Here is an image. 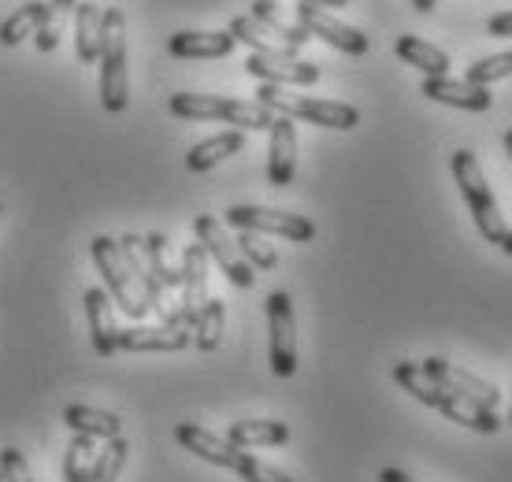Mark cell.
Segmentation results:
<instances>
[{"mask_svg":"<svg viewBox=\"0 0 512 482\" xmlns=\"http://www.w3.org/2000/svg\"><path fill=\"white\" fill-rule=\"evenodd\" d=\"M101 101L104 112L119 115L127 108V19L119 8H104L101 30Z\"/></svg>","mask_w":512,"mask_h":482,"instance_id":"8992f818","label":"cell"},{"mask_svg":"<svg viewBox=\"0 0 512 482\" xmlns=\"http://www.w3.org/2000/svg\"><path fill=\"white\" fill-rule=\"evenodd\" d=\"M256 104H264L271 115H286V119H301L312 127L327 130H353L360 123V112L346 101H323V97H297V93H282V86L256 89Z\"/></svg>","mask_w":512,"mask_h":482,"instance_id":"5b68a950","label":"cell"},{"mask_svg":"<svg viewBox=\"0 0 512 482\" xmlns=\"http://www.w3.org/2000/svg\"><path fill=\"white\" fill-rule=\"evenodd\" d=\"M0 475H4V482H34V475H30V468H26V460L19 449H0Z\"/></svg>","mask_w":512,"mask_h":482,"instance_id":"e575fe53","label":"cell"},{"mask_svg":"<svg viewBox=\"0 0 512 482\" xmlns=\"http://www.w3.org/2000/svg\"><path fill=\"white\" fill-rule=\"evenodd\" d=\"M394 382L405 390V394H412L420 405L435 408V412H442L446 419H453V423H461V427H468V431H479V434H494L501 427V419L494 408L479 405V401H468V397L453 394L449 386H442V382H435L427 371L420 368V364H412V360H405V364H397L394 368Z\"/></svg>","mask_w":512,"mask_h":482,"instance_id":"6da1fadb","label":"cell"},{"mask_svg":"<svg viewBox=\"0 0 512 482\" xmlns=\"http://www.w3.org/2000/svg\"><path fill=\"white\" fill-rule=\"evenodd\" d=\"M167 112L186 123H234L238 130H268L275 123V115L264 104L212 97V93H175L167 101Z\"/></svg>","mask_w":512,"mask_h":482,"instance_id":"3957f363","label":"cell"},{"mask_svg":"<svg viewBox=\"0 0 512 482\" xmlns=\"http://www.w3.org/2000/svg\"><path fill=\"white\" fill-rule=\"evenodd\" d=\"M253 19H256V23H264L271 34H275V38L286 41V45H294V49L308 45V38H312L305 26L290 23V19H286L279 8H275V0H253Z\"/></svg>","mask_w":512,"mask_h":482,"instance_id":"f546056e","label":"cell"},{"mask_svg":"<svg viewBox=\"0 0 512 482\" xmlns=\"http://www.w3.org/2000/svg\"><path fill=\"white\" fill-rule=\"evenodd\" d=\"M301 4H316V8H346L349 0H301Z\"/></svg>","mask_w":512,"mask_h":482,"instance_id":"ab89813d","label":"cell"},{"mask_svg":"<svg viewBox=\"0 0 512 482\" xmlns=\"http://www.w3.org/2000/svg\"><path fill=\"white\" fill-rule=\"evenodd\" d=\"M271 145H268V182L271 186H290L297 171V130L294 119L275 115V123L268 127Z\"/></svg>","mask_w":512,"mask_h":482,"instance_id":"2e32d148","label":"cell"},{"mask_svg":"<svg viewBox=\"0 0 512 482\" xmlns=\"http://www.w3.org/2000/svg\"><path fill=\"white\" fill-rule=\"evenodd\" d=\"M116 245H119V256H123V264H127V271H130V279L138 282L141 297L149 301V312H164V286L153 279V271H149V264H145V249H141V238H134V234H123Z\"/></svg>","mask_w":512,"mask_h":482,"instance_id":"ffe728a7","label":"cell"},{"mask_svg":"<svg viewBox=\"0 0 512 482\" xmlns=\"http://www.w3.org/2000/svg\"><path fill=\"white\" fill-rule=\"evenodd\" d=\"M0 212H4V204H0Z\"/></svg>","mask_w":512,"mask_h":482,"instance_id":"f6af8a7d","label":"cell"},{"mask_svg":"<svg viewBox=\"0 0 512 482\" xmlns=\"http://www.w3.org/2000/svg\"><path fill=\"white\" fill-rule=\"evenodd\" d=\"M435 4H438V0H412V8H416V12H431Z\"/></svg>","mask_w":512,"mask_h":482,"instance_id":"60d3db41","label":"cell"},{"mask_svg":"<svg viewBox=\"0 0 512 482\" xmlns=\"http://www.w3.org/2000/svg\"><path fill=\"white\" fill-rule=\"evenodd\" d=\"M498 249H501V253H505V256H512V230H509V234H505V238H501Z\"/></svg>","mask_w":512,"mask_h":482,"instance_id":"b9f144b4","label":"cell"},{"mask_svg":"<svg viewBox=\"0 0 512 482\" xmlns=\"http://www.w3.org/2000/svg\"><path fill=\"white\" fill-rule=\"evenodd\" d=\"M193 234H197V245L205 249L208 260H216L219 271H223V275H227V279H231L238 290H253L256 271L249 267V260L238 253V245H234V241L223 234V227H219L216 219H212V216H197V219H193Z\"/></svg>","mask_w":512,"mask_h":482,"instance_id":"30bf717a","label":"cell"},{"mask_svg":"<svg viewBox=\"0 0 512 482\" xmlns=\"http://www.w3.org/2000/svg\"><path fill=\"white\" fill-rule=\"evenodd\" d=\"M394 52L401 64L416 67L423 71V78H438V75H449V56L442 49H435L431 41L416 38V34H401L394 41Z\"/></svg>","mask_w":512,"mask_h":482,"instance_id":"44dd1931","label":"cell"},{"mask_svg":"<svg viewBox=\"0 0 512 482\" xmlns=\"http://www.w3.org/2000/svg\"><path fill=\"white\" fill-rule=\"evenodd\" d=\"M379 482H416L412 475H405L401 468H383L379 471Z\"/></svg>","mask_w":512,"mask_h":482,"instance_id":"74e56055","label":"cell"},{"mask_svg":"<svg viewBox=\"0 0 512 482\" xmlns=\"http://www.w3.org/2000/svg\"><path fill=\"white\" fill-rule=\"evenodd\" d=\"M127 453H130V445L123 434H119V438H108V445L97 453V464H93V471L86 475V482H116L123 464H127Z\"/></svg>","mask_w":512,"mask_h":482,"instance_id":"1f68e13d","label":"cell"},{"mask_svg":"<svg viewBox=\"0 0 512 482\" xmlns=\"http://www.w3.org/2000/svg\"><path fill=\"white\" fill-rule=\"evenodd\" d=\"M97 438H90V434H75L71 438V445H67L64 453V482H86V475L93 471V464H97Z\"/></svg>","mask_w":512,"mask_h":482,"instance_id":"4dcf8cb0","label":"cell"},{"mask_svg":"<svg viewBox=\"0 0 512 482\" xmlns=\"http://www.w3.org/2000/svg\"><path fill=\"white\" fill-rule=\"evenodd\" d=\"M141 249H145V264L153 271V279L160 282L164 290H179L182 271H179V264H171V241H167L160 230H153L149 238H141Z\"/></svg>","mask_w":512,"mask_h":482,"instance_id":"83f0119b","label":"cell"},{"mask_svg":"<svg viewBox=\"0 0 512 482\" xmlns=\"http://www.w3.org/2000/svg\"><path fill=\"white\" fill-rule=\"evenodd\" d=\"M223 323H227V308L219 297H208L205 305L197 308V319H193V345L201 353H216L219 342H223Z\"/></svg>","mask_w":512,"mask_h":482,"instance_id":"4316f807","label":"cell"},{"mask_svg":"<svg viewBox=\"0 0 512 482\" xmlns=\"http://www.w3.org/2000/svg\"><path fill=\"white\" fill-rule=\"evenodd\" d=\"M509 427H512V408H509Z\"/></svg>","mask_w":512,"mask_h":482,"instance_id":"ee69618b","label":"cell"},{"mask_svg":"<svg viewBox=\"0 0 512 482\" xmlns=\"http://www.w3.org/2000/svg\"><path fill=\"white\" fill-rule=\"evenodd\" d=\"M420 93L427 97V101L449 104V108H464V112H490V104H494V93H490V86L457 82V78H449V75L423 78Z\"/></svg>","mask_w":512,"mask_h":482,"instance_id":"9a60e30c","label":"cell"},{"mask_svg":"<svg viewBox=\"0 0 512 482\" xmlns=\"http://www.w3.org/2000/svg\"><path fill=\"white\" fill-rule=\"evenodd\" d=\"M52 19H64V15H56V12L49 8V15H45V19H41V26L34 30V41H38V49H41V52H52V49H56V41H60V34H56V26H52Z\"/></svg>","mask_w":512,"mask_h":482,"instance_id":"d590c367","label":"cell"},{"mask_svg":"<svg viewBox=\"0 0 512 482\" xmlns=\"http://www.w3.org/2000/svg\"><path fill=\"white\" fill-rule=\"evenodd\" d=\"M449 171H453V182H457V190H461L464 204H468V212L475 219V230L490 241V245H501V238L509 234L505 227V216H501L498 201H494V193L487 186V175H483V167H479V156L472 149H457L453 160H449Z\"/></svg>","mask_w":512,"mask_h":482,"instance_id":"277c9868","label":"cell"},{"mask_svg":"<svg viewBox=\"0 0 512 482\" xmlns=\"http://www.w3.org/2000/svg\"><path fill=\"white\" fill-rule=\"evenodd\" d=\"M175 442H179L182 449H190L193 457L208 460V464H216V468L234 471V475L245 482H294L290 475H282L279 468L256 460L249 449H238L234 442L205 431V427H197V423H179V427H175Z\"/></svg>","mask_w":512,"mask_h":482,"instance_id":"7a4b0ae2","label":"cell"},{"mask_svg":"<svg viewBox=\"0 0 512 482\" xmlns=\"http://www.w3.org/2000/svg\"><path fill=\"white\" fill-rule=\"evenodd\" d=\"M501 78H512V52H498V56H483L468 67V78L464 82H475V86H490V82H501Z\"/></svg>","mask_w":512,"mask_h":482,"instance_id":"836d02e7","label":"cell"},{"mask_svg":"<svg viewBox=\"0 0 512 482\" xmlns=\"http://www.w3.org/2000/svg\"><path fill=\"white\" fill-rule=\"evenodd\" d=\"M193 342V323L182 312H171L156 327L119 330V353H179Z\"/></svg>","mask_w":512,"mask_h":482,"instance_id":"8fae6325","label":"cell"},{"mask_svg":"<svg viewBox=\"0 0 512 482\" xmlns=\"http://www.w3.org/2000/svg\"><path fill=\"white\" fill-rule=\"evenodd\" d=\"M82 305H86V319H90V342L97 356H116L119 353V327L112 316V297L108 290H90L82 293Z\"/></svg>","mask_w":512,"mask_h":482,"instance_id":"ac0fdd59","label":"cell"},{"mask_svg":"<svg viewBox=\"0 0 512 482\" xmlns=\"http://www.w3.org/2000/svg\"><path fill=\"white\" fill-rule=\"evenodd\" d=\"M182 279H179V290H182V316L190 319H197V308L205 305L208 301V256H205V249L193 241V245H186L182 249Z\"/></svg>","mask_w":512,"mask_h":482,"instance_id":"d6986e66","label":"cell"},{"mask_svg":"<svg viewBox=\"0 0 512 482\" xmlns=\"http://www.w3.org/2000/svg\"><path fill=\"white\" fill-rule=\"evenodd\" d=\"M487 34L490 38H512V12L494 15V19L487 23Z\"/></svg>","mask_w":512,"mask_h":482,"instance_id":"8d00e7d4","label":"cell"},{"mask_svg":"<svg viewBox=\"0 0 512 482\" xmlns=\"http://www.w3.org/2000/svg\"><path fill=\"white\" fill-rule=\"evenodd\" d=\"M231 38L242 41V45H249V49L260 52V56H297L294 45L271 38L268 26L256 23L253 15H234V19H231Z\"/></svg>","mask_w":512,"mask_h":482,"instance_id":"d4e9b609","label":"cell"},{"mask_svg":"<svg viewBox=\"0 0 512 482\" xmlns=\"http://www.w3.org/2000/svg\"><path fill=\"white\" fill-rule=\"evenodd\" d=\"M238 253L249 260V267H256V271H271V267H279V253L271 249L268 241H264V234H256V230H238Z\"/></svg>","mask_w":512,"mask_h":482,"instance_id":"d6a6232c","label":"cell"},{"mask_svg":"<svg viewBox=\"0 0 512 482\" xmlns=\"http://www.w3.org/2000/svg\"><path fill=\"white\" fill-rule=\"evenodd\" d=\"M242 145H245L242 130H223L216 138L197 141L190 153H186V167H190L193 175H205V171H212L216 164H223L227 156L242 153Z\"/></svg>","mask_w":512,"mask_h":482,"instance_id":"7402d4cb","label":"cell"},{"mask_svg":"<svg viewBox=\"0 0 512 482\" xmlns=\"http://www.w3.org/2000/svg\"><path fill=\"white\" fill-rule=\"evenodd\" d=\"M420 368L427 371V375H431L435 382L449 386L453 394L468 397V401H479V405H487V408H498L501 394H498V386H494V382L475 379L472 371L457 368V364H449V360H442V356H427Z\"/></svg>","mask_w":512,"mask_h":482,"instance_id":"5bb4252c","label":"cell"},{"mask_svg":"<svg viewBox=\"0 0 512 482\" xmlns=\"http://www.w3.org/2000/svg\"><path fill=\"white\" fill-rule=\"evenodd\" d=\"M238 41L231 30H179L167 38V52L179 60H223L231 56Z\"/></svg>","mask_w":512,"mask_h":482,"instance_id":"e0dca14e","label":"cell"},{"mask_svg":"<svg viewBox=\"0 0 512 482\" xmlns=\"http://www.w3.org/2000/svg\"><path fill=\"white\" fill-rule=\"evenodd\" d=\"M227 223L234 230H256V234H279L286 241L308 245L316 238V223L297 212H279V208H256V204H234L227 208Z\"/></svg>","mask_w":512,"mask_h":482,"instance_id":"9c48e42d","label":"cell"},{"mask_svg":"<svg viewBox=\"0 0 512 482\" xmlns=\"http://www.w3.org/2000/svg\"><path fill=\"white\" fill-rule=\"evenodd\" d=\"M505 149H509V156H512V130H505Z\"/></svg>","mask_w":512,"mask_h":482,"instance_id":"7bdbcfd3","label":"cell"},{"mask_svg":"<svg viewBox=\"0 0 512 482\" xmlns=\"http://www.w3.org/2000/svg\"><path fill=\"white\" fill-rule=\"evenodd\" d=\"M101 30H104V8L93 0L75 4V49L82 64H93L101 56Z\"/></svg>","mask_w":512,"mask_h":482,"instance_id":"cb8c5ba5","label":"cell"},{"mask_svg":"<svg viewBox=\"0 0 512 482\" xmlns=\"http://www.w3.org/2000/svg\"><path fill=\"white\" fill-rule=\"evenodd\" d=\"M268 360L279 379H290L297 371V323L294 301L286 290L268 293Z\"/></svg>","mask_w":512,"mask_h":482,"instance_id":"ba28073f","label":"cell"},{"mask_svg":"<svg viewBox=\"0 0 512 482\" xmlns=\"http://www.w3.org/2000/svg\"><path fill=\"white\" fill-rule=\"evenodd\" d=\"M90 256H93V264H97V271H101L108 297L119 305V312H127L130 319L149 316V301L141 297L138 282L130 279L127 264H123V256H119L116 238H93Z\"/></svg>","mask_w":512,"mask_h":482,"instance_id":"52a82bcc","label":"cell"},{"mask_svg":"<svg viewBox=\"0 0 512 482\" xmlns=\"http://www.w3.org/2000/svg\"><path fill=\"white\" fill-rule=\"evenodd\" d=\"M0 482H4V475H0Z\"/></svg>","mask_w":512,"mask_h":482,"instance_id":"bcb514c9","label":"cell"},{"mask_svg":"<svg viewBox=\"0 0 512 482\" xmlns=\"http://www.w3.org/2000/svg\"><path fill=\"white\" fill-rule=\"evenodd\" d=\"M297 23L305 26L312 38L327 41L331 49L346 52V56H364V52H368V34H360L357 26H349V23H338L334 15H327V8L297 4Z\"/></svg>","mask_w":512,"mask_h":482,"instance_id":"7c38bea8","label":"cell"},{"mask_svg":"<svg viewBox=\"0 0 512 482\" xmlns=\"http://www.w3.org/2000/svg\"><path fill=\"white\" fill-rule=\"evenodd\" d=\"M45 15H49V0H30V4H23V8H15V12L0 23V45L12 49V45L26 41L41 26Z\"/></svg>","mask_w":512,"mask_h":482,"instance_id":"f1b7e54d","label":"cell"},{"mask_svg":"<svg viewBox=\"0 0 512 482\" xmlns=\"http://www.w3.org/2000/svg\"><path fill=\"white\" fill-rule=\"evenodd\" d=\"M75 4H78V0H49V8H52V12H56V15L75 12Z\"/></svg>","mask_w":512,"mask_h":482,"instance_id":"f35d334b","label":"cell"},{"mask_svg":"<svg viewBox=\"0 0 512 482\" xmlns=\"http://www.w3.org/2000/svg\"><path fill=\"white\" fill-rule=\"evenodd\" d=\"M245 71L268 86H316L320 82V67L297 60V56H260L253 52L245 60Z\"/></svg>","mask_w":512,"mask_h":482,"instance_id":"4fadbf2b","label":"cell"},{"mask_svg":"<svg viewBox=\"0 0 512 482\" xmlns=\"http://www.w3.org/2000/svg\"><path fill=\"white\" fill-rule=\"evenodd\" d=\"M64 423L75 434H90V438H119V434H123V419L112 416V412H104V408H90V405H67Z\"/></svg>","mask_w":512,"mask_h":482,"instance_id":"484cf974","label":"cell"},{"mask_svg":"<svg viewBox=\"0 0 512 482\" xmlns=\"http://www.w3.org/2000/svg\"><path fill=\"white\" fill-rule=\"evenodd\" d=\"M227 442L238 449H260V445H286L290 442V427L282 419H238L227 427Z\"/></svg>","mask_w":512,"mask_h":482,"instance_id":"603a6c76","label":"cell"}]
</instances>
